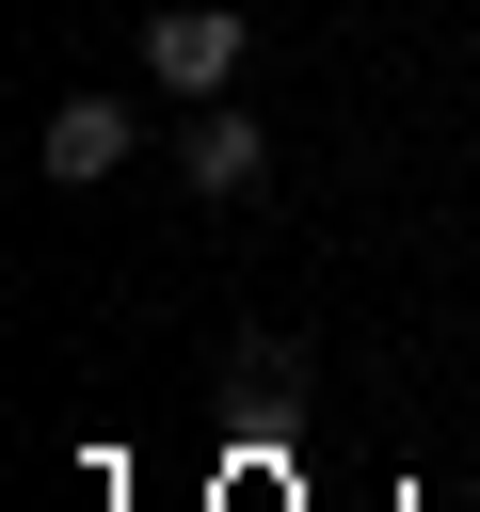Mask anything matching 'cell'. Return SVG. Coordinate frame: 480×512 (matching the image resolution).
Masks as SVG:
<instances>
[{"label": "cell", "mask_w": 480, "mask_h": 512, "mask_svg": "<svg viewBox=\"0 0 480 512\" xmlns=\"http://www.w3.org/2000/svg\"><path fill=\"white\" fill-rule=\"evenodd\" d=\"M144 64H160L176 96H224V80H240V16H208V0H176V16H144Z\"/></svg>", "instance_id": "6da1fadb"}, {"label": "cell", "mask_w": 480, "mask_h": 512, "mask_svg": "<svg viewBox=\"0 0 480 512\" xmlns=\"http://www.w3.org/2000/svg\"><path fill=\"white\" fill-rule=\"evenodd\" d=\"M32 160H48V176H64V192H96V176H112V160H128V112H112V96H64V112H48V144H32Z\"/></svg>", "instance_id": "7a4b0ae2"}, {"label": "cell", "mask_w": 480, "mask_h": 512, "mask_svg": "<svg viewBox=\"0 0 480 512\" xmlns=\"http://www.w3.org/2000/svg\"><path fill=\"white\" fill-rule=\"evenodd\" d=\"M176 160H192V192H208V208H224V192H256V160H272V128H256V112H224V96H208V112H192V144H176Z\"/></svg>", "instance_id": "3957f363"}, {"label": "cell", "mask_w": 480, "mask_h": 512, "mask_svg": "<svg viewBox=\"0 0 480 512\" xmlns=\"http://www.w3.org/2000/svg\"><path fill=\"white\" fill-rule=\"evenodd\" d=\"M224 384H240L256 416H288V384H304V352H288V336H240V368H224Z\"/></svg>", "instance_id": "277c9868"}]
</instances>
